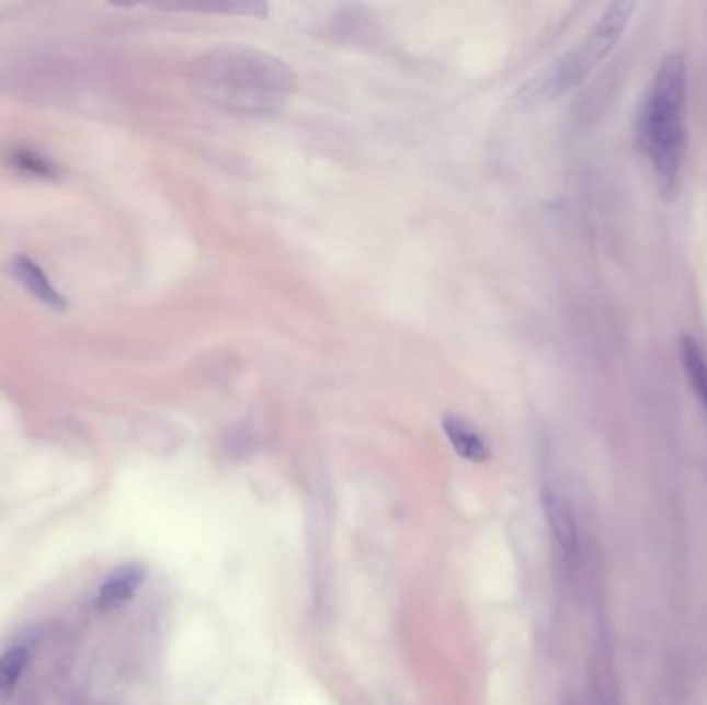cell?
Wrapping results in <instances>:
<instances>
[{"label": "cell", "mask_w": 707, "mask_h": 705, "mask_svg": "<svg viewBox=\"0 0 707 705\" xmlns=\"http://www.w3.org/2000/svg\"><path fill=\"white\" fill-rule=\"evenodd\" d=\"M193 81L205 102L235 116H267L290 100L296 77L277 56L226 44L201 56Z\"/></svg>", "instance_id": "1"}, {"label": "cell", "mask_w": 707, "mask_h": 705, "mask_svg": "<svg viewBox=\"0 0 707 705\" xmlns=\"http://www.w3.org/2000/svg\"><path fill=\"white\" fill-rule=\"evenodd\" d=\"M687 90L689 65L685 55L664 56L653 71L637 118L639 149L666 197L679 191L687 158Z\"/></svg>", "instance_id": "2"}, {"label": "cell", "mask_w": 707, "mask_h": 705, "mask_svg": "<svg viewBox=\"0 0 707 705\" xmlns=\"http://www.w3.org/2000/svg\"><path fill=\"white\" fill-rule=\"evenodd\" d=\"M635 9V2L625 0L608 4L580 44L555 58L543 71L526 81V86L515 95V106L520 110L543 109L578 90L600 62L615 50L631 23Z\"/></svg>", "instance_id": "3"}, {"label": "cell", "mask_w": 707, "mask_h": 705, "mask_svg": "<svg viewBox=\"0 0 707 705\" xmlns=\"http://www.w3.org/2000/svg\"><path fill=\"white\" fill-rule=\"evenodd\" d=\"M147 579V567L141 562H127L116 567L109 579L102 583L98 592V609L100 611H114L125 606L128 600L139 592Z\"/></svg>", "instance_id": "4"}, {"label": "cell", "mask_w": 707, "mask_h": 705, "mask_svg": "<svg viewBox=\"0 0 707 705\" xmlns=\"http://www.w3.org/2000/svg\"><path fill=\"white\" fill-rule=\"evenodd\" d=\"M545 513L555 543L559 544V548L567 557L575 555L580 538H578L575 515H573V509L569 505V501L557 490H546Z\"/></svg>", "instance_id": "5"}, {"label": "cell", "mask_w": 707, "mask_h": 705, "mask_svg": "<svg viewBox=\"0 0 707 705\" xmlns=\"http://www.w3.org/2000/svg\"><path fill=\"white\" fill-rule=\"evenodd\" d=\"M443 431L454 445L455 452L459 453V457L474 464H484L489 459L490 450L484 436L478 433L468 420L449 414L443 418Z\"/></svg>", "instance_id": "6"}, {"label": "cell", "mask_w": 707, "mask_h": 705, "mask_svg": "<svg viewBox=\"0 0 707 705\" xmlns=\"http://www.w3.org/2000/svg\"><path fill=\"white\" fill-rule=\"evenodd\" d=\"M13 272L21 280V284L30 289L37 300L53 308H65L67 303L60 296V292L53 286L50 277L44 273V270L37 265L34 259L30 257H15L13 259Z\"/></svg>", "instance_id": "7"}, {"label": "cell", "mask_w": 707, "mask_h": 705, "mask_svg": "<svg viewBox=\"0 0 707 705\" xmlns=\"http://www.w3.org/2000/svg\"><path fill=\"white\" fill-rule=\"evenodd\" d=\"M681 364L685 371V377L689 380V387L695 391L699 403L707 412V356L704 348L691 336L681 340Z\"/></svg>", "instance_id": "8"}, {"label": "cell", "mask_w": 707, "mask_h": 705, "mask_svg": "<svg viewBox=\"0 0 707 705\" xmlns=\"http://www.w3.org/2000/svg\"><path fill=\"white\" fill-rule=\"evenodd\" d=\"M27 662H30V653L21 646L2 653V658H0V695H9L15 689Z\"/></svg>", "instance_id": "9"}, {"label": "cell", "mask_w": 707, "mask_h": 705, "mask_svg": "<svg viewBox=\"0 0 707 705\" xmlns=\"http://www.w3.org/2000/svg\"><path fill=\"white\" fill-rule=\"evenodd\" d=\"M13 162L18 163V168H23L27 172L42 174V177H53V166L46 162L42 156L34 153V151H18L13 156Z\"/></svg>", "instance_id": "10"}]
</instances>
